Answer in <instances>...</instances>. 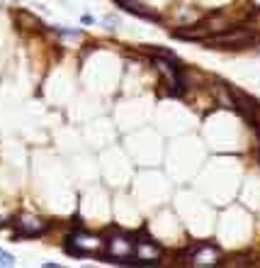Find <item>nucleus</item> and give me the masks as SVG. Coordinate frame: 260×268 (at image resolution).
Instances as JSON below:
<instances>
[{
    "mask_svg": "<svg viewBox=\"0 0 260 268\" xmlns=\"http://www.w3.org/2000/svg\"><path fill=\"white\" fill-rule=\"evenodd\" d=\"M253 42V34L246 32V29H236V32H226V34H216L214 37V44H221V47H248Z\"/></svg>",
    "mask_w": 260,
    "mask_h": 268,
    "instance_id": "f257e3e1",
    "label": "nucleus"
},
{
    "mask_svg": "<svg viewBox=\"0 0 260 268\" xmlns=\"http://www.w3.org/2000/svg\"><path fill=\"white\" fill-rule=\"evenodd\" d=\"M47 222L44 219H37V217H20L17 219V232H20V237H39V234H44L47 232Z\"/></svg>",
    "mask_w": 260,
    "mask_h": 268,
    "instance_id": "f03ea898",
    "label": "nucleus"
},
{
    "mask_svg": "<svg viewBox=\"0 0 260 268\" xmlns=\"http://www.w3.org/2000/svg\"><path fill=\"white\" fill-rule=\"evenodd\" d=\"M115 2H119L127 12L131 15H139V17H143V20H158V15L153 12V10H148L141 0H115Z\"/></svg>",
    "mask_w": 260,
    "mask_h": 268,
    "instance_id": "7ed1b4c3",
    "label": "nucleus"
},
{
    "mask_svg": "<svg viewBox=\"0 0 260 268\" xmlns=\"http://www.w3.org/2000/svg\"><path fill=\"white\" fill-rule=\"evenodd\" d=\"M12 264H15V256L7 254L5 249H0V266H12Z\"/></svg>",
    "mask_w": 260,
    "mask_h": 268,
    "instance_id": "20e7f679",
    "label": "nucleus"
}]
</instances>
